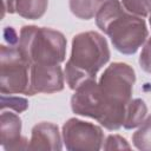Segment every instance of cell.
<instances>
[{
	"label": "cell",
	"instance_id": "obj_20",
	"mask_svg": "<svg viewBox=\"0 0 151 151\" xmlns=\"http://www.w3.org/2000/svg\"><path fill=\"white\" fill-rule=\"evenodd\" d=\"M150 25H151V14H150Z\"/></svg>",
	"mask_w": 151,
	"mask_h": 151
},
{
	"label": "cell",
	"instance_id": "obj_3",
	"mask_svg": "<svg viewBox=\"0 0 151 151\" xmlns=\"http://www.w3.org/2000/svg\"><path fill=\"white\" fill-rule=\"evenodd\" d=\"M106 40L97 32H84L73 38L72 52L65 67V76L72 90L83 83L96 79L97 72L109 61Z\"/></svg>",
	"mask_w": 151,
	"mask_h": 151
},
{
	"label": "cell",
	"instance_id": "obj_6",
	"mask_svg": "<svg viewBox=\"0 0 151 151\" xmlns=\"http://www.w3.org/2000/svg\"><path fill=\"white\" fill-rule=\"evenodd\" d=\"M63 138L67 150H99L104 134L99 126L72 118L63 126Z\"/></svg>",
	"mask_w": 151,
	"mask_h": 151
},
{
	"label": "cell",
	"instance_id": "obj_17",
	"mask_svg": "<svg viewBox=\"0 0 151 151\" xmlns=\"http://www.w3.org/2000/svg\"><path fill=\"white\" fill-rule=\"evenodd\" d=\"M105 150H116V149H126V150H130V145L126 143V140L124 138H122L118 134H111L107 137L106 142H105V145L103 146Z\"/></svg>",
	"mask_w": 151,
	"mask_h": 151
},
{
	"label": "cell",
	"instance_id": "obj_2",
	"mask_svg": "<svg viewBox=\"0 0 151 151\" xmlns=\"http://www.w3.org/2000/svg\"><path fill=\"white\" fill-rule=\"evenodd\" d=\"M96 22L111 38L114 48L124 54H133L147 37L145 21L127 12L119 0H106L96 14Z\"/></svg>",
	"mask_w": 151,
	"mask_h": 151
},
{
	"label": "cell",
	"instance_id": "obj_1",
	"mask_svg": "<svg viewBox=\"0 0 151 151\" xmlns=\"http://www.w3.org/2000/svg\"><path fill=\"white\" fill-rule=\"evenodd\" d=\"M136 77L127 64H111L97 84L100 109L99 123L109 130H118L124 125L126 107L131 101Z\"/></svg>",
	"mask_w": 151,
	"mask_h": 151
},
{
	"label": "cell",
	"instance_id": "obj_10",
	"mask_svg": "<svg viewBox=\"0 0 151 151\" xmlns=\"http://www.w3.org/2000/svg\"><path fill=\"white\" fill-rule=\"evenodd\" d=\"M47 8V0H15L14 13L27 18L39 19Z\"/></svg>",
	"mask_w": 151,
	"mask_h": 151
},
{
	"label": "cell",
	"instance_id": "obj_15",
	"mask_svg": "<svg viewBox=\"0 0 151 151\" xmlns=\"http://www.w3.org/2000/svg\"><path fill=\"white\" fill-rule=\"evenodd\" d=\"M122 4L127 12L134 15H138L140 18L147 15V9L144 0H122Z\"/></svg>",
	"mask_w": 151,
	"mask_h": 151
},
{
	"label": "cell",
	"instance_id": "obj_14",
	"mask_svg": "<svg viewBox=\"0 0 151 151\" xmlns=\"http://www.w3.org/2000/svg\"><path fill=\"white\" fill-rule=\"evenodd\" d=\"M27 100L24 98H19V97H12V94H9L7 97V94H2L1 96V110H5L6 107H9L17 112H22L27 109Z\"/></svg>",
	"mask_w": 151,
	"mask_h": 151
},
{
	"label": "cell",
	"instance_id": "obj_16",
	"mask_svg": "<svg viewBox=\"0 0 151 151\" xmlns=\"http://www.w3.org/2000/svg\"><path fill=\"white\" fill-rule=\"evenodd\" d=\"M139 64L145 72L151 73V38L147 39V41L145 42L142 50V53L139 57Z\"/></svg>",
	"mask_w": 151,
	"mask_h": 151
},
{
	"label": "cell",
	"instance_id": "obj_4",
	"mask_svg": "<svg viewBox=\"0 0 151 151\" xmlns=\"http://www.w3.org/2000/svg\"><path fill=\"white\" fill-rule=\"evenodd\" d=\"M18 47L31 65H59L65 60L66 40L60 32L51 28L22 27Z\"/></svg>",
	"mask_w": 151,
	"mask_h": 151
},
{
	"label": "cell",
	"instance_id": "obj_18",
	"mask_svg": "<svg viewBox=\"0 0 151 151\" xmlns=\"http://www.w3.org/2000/svg\"><path fill=\"white\" fill-rule=\"evenodd\" d=\"M14 1L15 0H2V17L5 13H14Z\"/></svg>",
	"mask_w": 151,
	"mask_h": 151
},
{
	"label": "cell",
	"instance_id": "obj_13",
	"mask_svg": "<svg viewBox=\"0 0 151 151\" xmlns=\"http://www.w3.org/2000/svg\"><path fill=\"white\" fill-rule=\"evenodd\" d=\"M132 142L139 150L151 151V116L142 123V126L133 133Z\"/></svg>",
	"mask_w": 151,
	"mask_h": 151
},
{
	"label": "cell",
	"instance_id": "obj_11",
	"mask_svg": "<svg viewBox=\"0 0 151 151\" xmlns=\"http://www.w3.org/2000/svg\"><path fill=\"white\" fill-rule=\"evenodd\" d=\"M146 105L142 99H131L126 107V114L124 120L125 129H133L143 123L144 117L146 116Z\"/></svg>",
	"mask_w": 151,
	"mask_h": 151
},
{
	"label": "cell",
	"instance_id": "obj_5",
	"mask_svg": "<svg viewBox=\"0 0 151 151\" xmlns=\"http://www.w3.org/2000/svg\"><path fill=\"white\" fill-rule=\"evenodd\" d=\"M31 80V63L18 46H1L0 87L2 94H28Z\"/></svg>",
	"mask_w": 151,
	"mask_h": 151
},
{
	"label": "cell",
	"instance_id": "obj_8",
	"mask_svg": "<svg viewBox=\"0 0 151 151\" xmlns=\"http://www.w3.org/2000/svg\"><path fill=\"white\" fill-rule=\"evenodd\" d=\"M21 120L15 113H1V145L6 150H20L28 147L26 139L20 136Z\"/></svg>",
	"mask_w": 151,
	"mask_h": 151
},
{
	"label": "cell",
	"instance_id": "obj_12",
	"mask_svg": "<svg viewBox=\"0 0 151 151\" xmlns=\"http://www.w3.org/2000/svg\"><path fill=\"white\" fill-rule=\"evenodd\" d=\"M104 0H70L71 12L80 19H91L97 14Z\"/></svg>",
	"mask_w": 151,
	"mask_h": 151
},
{
	"label": "cell",
	"instance_id": "obj_7",
	"mask_svg": "<svg viewBox=\"0 0 151 151\" xmlns=\"http://www.w3.org/2000/svg\"><path fill=\"white\" fill-rule=\"evenodd\" d=\"M64 88V78L60 65H31L28 96L35 93H53Z\"/></svg>",
	"mask_w": 151,
	"mask_h": 151
},
{
	"label": "cell",
	"instance_id": "obj_9",
	"mask_svg": "<svg viewBox=\"0 0 151 151\" xmlns=\"http://www.w3.org/2000/svg\"><path fill=\"white\" fill-rule=\"evenodd\" d=\"M29 150H60L61 142L58 126L52 123H40L32 130Z\"/></svg>",
	"mask_w": 151,
	"mask_h": 151
},
{
	"label": "cell",
	"instance_id": "obj_19",
	"mask_svg": "<svg viewBox=\"0 0 151 151\" xmlns=\"http://www.w3.org/2000/svg\"><path fill=\"white\" fill-rule=\"evenodd\" d=\"M144 1H145V6L147 9V14L150 15L151 14V0H144Z\"/></svg>",
	"mask_w": 151,
	"mask_h": 151
}]
</instances>
